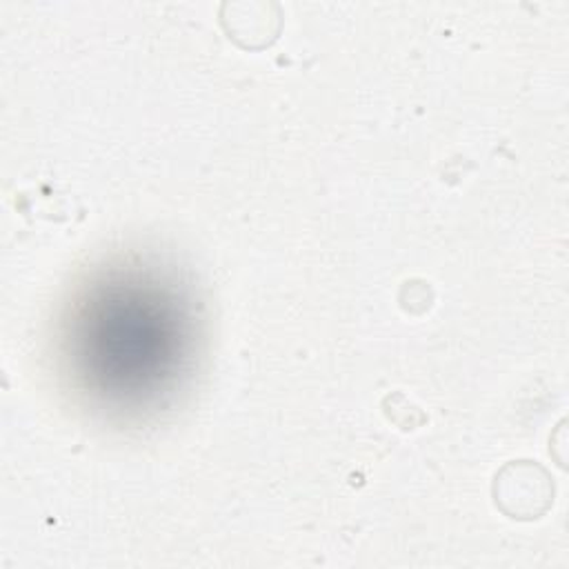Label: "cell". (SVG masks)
I'll return each instance as SVG.
<instances>
[{"mask_svg":"<svg viewBox=\"0 0 569 569\" xmlns=\"http://www.w3.org/2000/svg\"><path fill=\"white\" fill-rule=\"evenodd\" d=\"M496 507L513 520L540 518L553 502V482L545 467L531 460L505 465L493 480Z\"/></svg>","mask_w":569,"mask_h":569,"instance_id":"6da1fadb","label":"cell"},{"mask_svg":"<svg viewBox=\"0 0 569 569\" xmlns=\"http://www.w3.org/2000/svg\"><path fill=\"white\" fill-rule=\"evenodd\" d=\"M273 4H262L258 16H253L256 4H249V18L242 16L238 11L236 4H224V11H231V16H222V24L229 33V38H233L240 47L244 49H260L267 47L269 42L276 40L278 29H280V20L278 16H269L264 11H269Z\"/></svg>","mask_w":569,"mask_h":569,"instance_id":"7a4b0ae2","label":"cell"}]
</instances>
